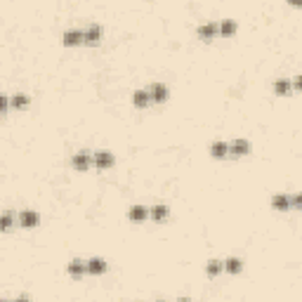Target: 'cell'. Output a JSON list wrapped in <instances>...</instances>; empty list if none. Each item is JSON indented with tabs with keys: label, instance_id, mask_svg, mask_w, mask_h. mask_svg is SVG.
Returning <instances> with one entry per match:
<instances>
[{
	"label": "cell",
	"instance_id": "5b68a950",
	"mask_svg": "<svg viewBox=\"0 0 302 302\" xmlns=\"http://www.w3.org/2000/svg\"><path fill=\"white\" fill-rule=\"evenodd\" d=\"M38 222H40V217H38V213H33V210L19 213V227H24V229H33V227H38Z\"/></svg>",
	"mask_w": 302,
	"mask_h": 302
},
{
	"label": "cell",
	"instance_id": "8fae6325",
	"mask_svg": "<svg viewBox=\"0 0 302 302\" xmlns=\"http://www.w3.org/2000/svg\"><path fill=\"white\" fill-rule=\"evenodd\" d=\"M271 208H274V210H281V213L293 210V206H290V196H286V194L271 196Z\"/></svg>",
	"mask_w": 302,
	"mask_h": 302
},
{
	"label": "cell",
	"instance_id": "9a60e30c",
	"mask_svg": "<svg viewBox=\"0 0 302 302\" xmlns=\"http://www.w3.org/2000/svg\"><path fill=\"white\" fill-rule=\"evenodd\" d=\"M66 271L71 274L73 279H80L83 274H88V271H85V262H83V260H71V262L66 265Z\"/></svg>",
	"mask_w": 302,
	"mask_h": 302
},
{
	"label": "cell",
	"instance_id": "cb8c5ba5",
	"mask_svg": "<svg viewBox=\"0 0 302 302\" xmlns=\"http://www.w3.org/2000/svg\"><path fill=\"white\" fill-rule=\"evenodd\" d=\"M293 90L302 92V73H300V76H295V80H293Z\"/></svg>",
	"mask_w": 302,
	"mask_h": 302
},
{
	"label": "cell",
	"instance_id": "52a82bcc",
	"mask_svg": "<svg viewBox=\"0 0 302 302\" xmlns=\"http://www.w3.org/2000/svg\"><path fill=\"white\" fill-rule=\"evenodd\" d=\"M132 104H135L137 109H146L149 104H154L149 90H135V92H132Z\"/></svg>",
	"mask_w": 302,
	"mask_h": 302
},
{
	"label": "cell",
	"instance_id": "44dd1931",
	"mask_svg": "<svg viewBox=\"0 0 302 302\" xmlns=\"http://www.w3.org/2000/svg\"><path fill=\"white\" fill-rule=\"evenodd\" d=\"M12 224H15V215H12V213H5V215H2V222H0V229H2V231H10V229H12Z\"/></svg>",
	"mask_w": 302,
	"mask_h": 302
},
{
	"label": "cell",
	"instance_id": "6da1fadb",
	"mask_svg": "<svg viewBox=\"0 0 302 302\" xmlns=\"http://www.w3.org/2000/svg\"><path fill=\"white\" fill-rule=\"evenodd\" d=\"M62 43L66 48H76V45H85V31H78V29H71V31H64L62 36Z\"/></svg>",
	"mask_w": 302,
	"mask_h": 302
},
{
	"label": "cell",
	"instance_id": "ba28073f",
	"mask_svg": "<svg viewBox=\"0 0 302 302\" xmlns=\"http://www.w3.org/2000/svg\"><path fill=\"white\" fill-rule=\"evenodd\" d=\"M127 217H130L132 222H144V220L151 217V208H146V206H132V208L127 210Z\"/></svg>",
	"mask_w": 302,
	"mask_h": 302
},
{
	"label": "cell",
	"instance_id": "3957f363",
	"mask_svg": "<svg viewBox=\"0 0 302 302\" xmlns=\"http://www.w3.org/2000/svg\"><path fill=\"white\" fill-rule=\"evenodd\" d=\"M149 95H151V99H154V104H163V102H168V88L163 85V83H151L149 85Z\"/></svg>",
	"mask_w": 302,
	"mask_h": 302
},
{
	"label": "cell",
	"instance_id": "ac0fdd59",
	"mask_svg": "<svg viewBox=\"0 0 302 302\" xmlns=\"http://www.w3.org/2000/svg\"><path fill=\"white\" fill-rule=\"evenodd\" d=\"M236 21L234 19H224L222 24H220V36H224V38H231L234 33H236Z\"/></svg>",
	"mask_w": 302,
	"mask_h": 302
},
{
	"label": "cell",
	"instance_id": "7402d4cb",
	"mask_svg": "<svg viewBox=\"0 0 302 302\" xmlns=\"http://www.w3.org/2000/svg\"><path fill=\"white\" fill-rule=\"evenodd\" d=\"M0 109H2V113H7V111L12 109V99H10V95H0Z\"/></svg>",
	"mask_w": 302,
	"mask_h": 302
},
{
	"label": "cell",
	"instance_id": "30bf717a",
	"mask_svg": "<svg viewBox=\"0 0 302 302\" xmlns=\"http://www.w3.org/2000/svg\"><path fill=\"white\" fill-rule=\"evenodd\" d=\"M71 163H73V168H76L78 173H85V170H90V165H95L90 154H76V156L71 159Z\"/></svg>",
	"mask_w": 302,
	"mask_h": 302
},
{
	"label": "cell",
	"instance_id": "603a6c76",
	"mask_svg": "<svg viewBox=\"0 0 302 302\" xmlns=\"http://www.w3.org/2000/svg\"><path fill=\"white\" fill-rule=\"evenodd\" d=\"M290 206H293V210H302V191L290 196Z\"/></svg>",
	"mask_w": 302,
	"mask_h": 302
},
{
	"label": "cell",
	"instance_id": "d4e9b609",
	"mask_svg": "<svg viewBox=\"0 0 302 302\" xmlns=\"http://www.w3.org/2000/svg\"><path fill=\"white\" fill-rule=\"evenodd\" d=\"M290 5H295V7H302V0H288Z\"/></svg>",
	"mask_w": 302,
	"mask_h": 302
},
{
	"label": "cell",
	"instance_id": "2e32d148",
	"mask_svg": "<svg viewBox=\"0 0 302 302\" xmlns=\"http://www.w3.org/2000/svg\"><path fill=\"white\" fill-rule=\"evenodd\" d=\"M293 92V83L290 80H286V78H279L276 83H274V95H279V97H286V95H290Z\"/></svg>",
	"mask_w": 302,
	"mask_h": 302
},
{
	"label": "cell",
	"instance_id": "9c48e42d",
	"mask_svg": "<svg viewBox=\"0 0 302 302\" xmlns=\"http://www.w3.org/2000/svg\"><path fill=\"white\" fill-rule=\"evenodd\" d=\"M217 33H220V24H203V26L196 29V36L201 40H213Z\"/></svg>",
	"mask_w": 302,
	"mask_h": 302
},
{
	"label": "cell",
	"instance_id": "8992f818",
	"mask_svg": "<svg viewBox=\"0 0 302 302\" xmlns=\"http://www.w3.org/2000/svg\"><path fill=\"white\" fill-rule=\"evenodd\" d=\"M248 154H250L248 140H234V142H229V156H248Z\"/></svg>",
	"mask_w": 302,
	"mask_h": 302
},
{
	"label": "cell",
	"instance_id": "d6986e66",
	"mask_svg": "<svg viewBox=\"0 0 302 302\" xmlns=\"http://www.w3.org/2000/svg\"><path fill=\"white\" fill-rule=\"evenodd\" d=\"M168 215H170V208H165V206H154V208H151V220H154V222L168 220Z\"/></svg>",
	"mask_w": 302,
	"mask_h": 302
},
{
	"label": "cell",
	"instance_id": "277c9868",
	"mask_svg": "<svg viewBox=\"0 0 302 302\" xmlns=\"http://www.w3.org/2000/svg\"><path fill=\"white\" fill-rule=\"evenodd\" d=\"M109 269V265H107V260H102V257H90L88 262H85V271L88 274H104Z\"/></svg>",
	"mask_w": 302,
	"mask_h": 302
},
{
	"label": "cell",
	"instance_id": "7c38bea8",
	"mask_svg": "<svg viewBox=\"0 0 302 302\" xmlns=\"http://www.w3.org/2000/svg\"><path fill=\"white\" fill-rule=\"evenodd\" d=\"M102 26H90V29H85V45H90V48H95L99 40H102Z\"/></svg>",
	"mask_w": 302,
	"mask_h": 302
},
{
	"label": "cell",
	"instance_id": "e0dca14e",
	"mask_svg": "<svg viewBox=\"0 0 302 302\" xmlns=\"http://www.w3.org/2000/svg\"><path fill=\"white\" fill-rule=\"evenodd\" d=\"M222 271H224L222 260H208V262H206V274H208V276H220Z\"/></svg>",
	"mask_w": 302,
	"mask_h": 302
},
{
	"label": "cell",
	"instance_id": "5bb4252c",
	"mask_svg": "<svg viewBox=\"0 0 302 302\" xmlns=\"http://www.w3.org/2000/svg\"><path fill=\"white\" fill-rule=\"evenodd\" d=\"M222 265H224L227 274H241L243 271V262L238 257H227V260H222Z\"/></svg>",
	"mask_w": 302,
	"mask_h": 302
},
{
	"label": "cell",
	"instance_id": "7a4b0ae2",
	"mask_svg": "<svg viewBox=\"0 0 302 302\" xmlns=\"http://www.w3.org/2000/svg\"><path fill=\"white\" fill-rule=\"evenodd\" d=\"M92 163H95V168L97 170H107V168H113V154H109V151H97V154H92Z\"/></svg>",
	"mask_w": 302,
	"mask_h": 302
},
{
	"label": "cell",
	"instance_id": "4fadbf2b",
	"mask_svg": "<svg viewBox=\"0 0 302 302\" xmlns=\"http://www.w3.org/2000/svg\"><path fill=\"white\" fill-rule=\"evenodd\" d=\"M210 156H213V159H227V156H229V144L213 142L210 144Z\"/></svg>",
	"mask_w": 302,
	"mask_h": 302
},
{
	"label": "cell",
	"instance_id": "ffe728a7",
	"mask_svg": "<svg viewBox=\"0 0 302 302\" xmlns=\"http://www.w3.org/2000/svg\"><path fill=\"white\" fill-rule=\"evenodd\" d=\"M10 99H12V109H26L29 104H31L29 95H12Z\"/></svg>",
	"mask_w": 302,
	"mask_h": 302
}]
</instances>
